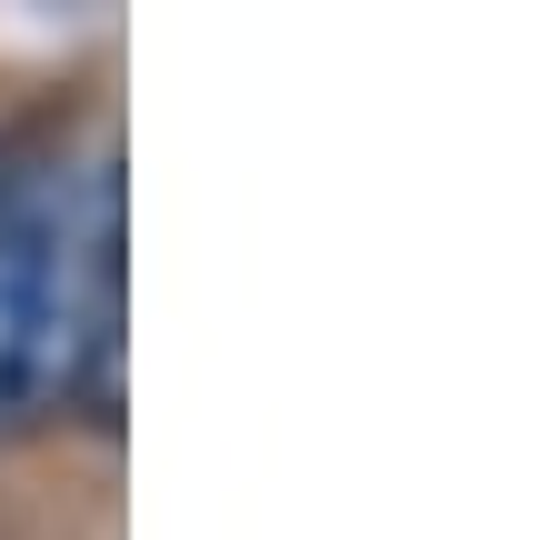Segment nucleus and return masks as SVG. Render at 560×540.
<instances>
[{
    "instance_id": "obj_1",
    "label": "nucleus",
    "mask_w": 560,
    "mask_h": 540,
    "mask_svg": "<svg viewBox=\"0 0 560 540\" xmlns=\"http://www.w3.org/2000/svg\"><path fill=\"white\" fill-rule=\"evenodd\" d=\"M120 400V161L31 151L0 171V431Z\"/></svg>"
}]
</instances>
